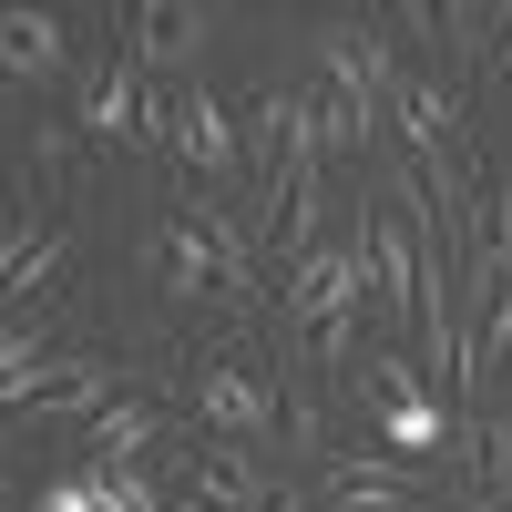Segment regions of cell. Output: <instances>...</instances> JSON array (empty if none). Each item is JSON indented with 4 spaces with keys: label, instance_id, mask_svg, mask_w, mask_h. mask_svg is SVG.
Instances as JSON below:
<instances>
[{
    "label": "cell",
    "instance_id": "cell-1",
    "mask_svg": "<svg viewBox=\"0 0 512 512\" xmlns=\"http://www.w3.org/2000/svg\"><path fill=\"white\" fill-rule=\"evenodd\" d=\"M154 277L175 287L185 308H246V297H256V256L226 226V205L205 195V205H185V216L154 236Z\"/></svg>",
    "mask_w": 512,
    "mask_h": 512
},
{
    "label": "cell",
    "instance_id": "cell-2",
    "mask_svg": "<svg viewBox=\"0 0 512 512\" xmlns=\"http://www.w3.org/2000/svg\"><path fill=\"white\" fill-rule=\"evenodd\" d=\"M318 72H328V93H349V103H369V113H390V103H400L390 41L359 31V21H328V31H318Z\"/></svg>",
    "mask_w": 512,
    "mask_h": 512
},
{
    "label": "cell",
    "instance_id": "cell-3",
    "mask_svg": "<svg viewBox=\"0 0 512 512\" xmlns=\"http://www.w3.org/2000/svg\"><path fill=\"white\" fill-rule=\"evenodd\" d=\"M359 277H369V246H308V256L287 267V318H297V328H318V318H349L359 297H369Z\"/></svg>",
    "mask_w": 512,
    "mask_h": 512
},
{
    "label": "cell",
    "instance_id": "cell-4",
    "mask_svg": "<svg viewBox=\"0 0 512 512\" xmlns=\"http://www.w3.org/2000/svg\"><path fill=\"white\" fill-rule=\"evenodd\" d=\"M328 502H338V512H410V502H420V472L379 461V441H369V451H349V461H328Z\"/></svg>",
    "mask_w": 512,
    "mask_h": 512
},
{
    "label": "cell",
    "instance_id": "cell-5",
    "mask_svg": "<svg viewBox=\"0 0 512 512\" xmlns=\"http://www.w3.org/2000/svg\"><path fill=\"white\" fill-rule=\"evenodd\" d=\"M205 52V11L195 0H144L134 11V41H123V62H144V72H175Z\"/></svg>",
    "mask_w": 512,
    "mask_h": 512
},
{
    "label": "cell",
    "instance_id": "cell-6",
    "mask_svg": "<svg viewBox=\"0 0 512 512\" xmlns=\"http://www.w3.org/2000/svg\"><path fill=\"white\" fill-rule=\"evenodd\" d=\"M195 410L216 420V431H236V441H256V431L277 420L267 379H246V369H195Z\"/></svg>",
    "mask_w": 512,
    "mask_h": 512
},
{
    "label": "cell",
    "instance_id": "cell-7",
    "mask_svg": "<svg viewBox=\"0 0 512 512\" xmlns=\"http://www.w3.org/2000/svg\"><path fill=\"white\" fill-rule=\"evenodd\" d=\"M72 52H62V21L52 11H11V21H0V72H11V82H52Z\"/></svg>",
    "mask_w": 512,
    "mask_h": 512
},
{
    "label": "cell",
    "instance_id": "cell-8",
    "mask_svg": "<svg viewBox=\"0 0 512 512\" xmlns=\"http://www.w3.org/2000/svg\"><path fill=\"white\" fill-rule=\"evenodd\" d=\"M175 154L195 164V175H226V164H236V123H226L216 93H185L175 103Z\"/></svg>",
    "mask_w": 512,
    "mask_h": 512
},
{
    "label": "cell",
    "instance_id": "cell-9",
    "mask_svg": "<svg viewBox=\"0 0 512 512\" xmlns=\"http://www.w3.org/2000/svg\"><path fill=\"white\" fill-rule=\"evenodd\" d=\"M154 441H164V410H154V400H113V410L93 420V461H103V472H134Z\"/></svg>",
    "mask_w": 512,
    "mask_h": 512
},
{
    "label": "cell",
    "instance_id": "cell-10",
    "mask_svg": "<svg viewBox=\"0 0 512 512\" xmlns=\"http://www.w3.org/2000/svg\"><path fill=\"white\" fill-rule=\"evenodd\" d=\"M41 390H52V379H41V318L21 308V318H11V338H0V400L31 410Z\"/></svg>",
    "mask_w": 512,
    "mask_h": 512
},
{
    "label": "cell",
    "instance_id": "cell-11",
    "mask_svg": "<svg viewBox=\"0 0 512 512\" xmlns=\"http://www.w3.org/2000/svg\"><path fill=\"white\" fill-rule=\"evenodd\" d=\"M113 410V369L103 359H72L52 390H41V420H103Z\"/></svg>",
    "mask_w": 512,
    "mask_h": 512
},
{
    "label": "cell",
    "instance_id": "cell-12",
    "mask_svg": "<svg viewBox=\"0 0 512 512\" xmlns=\"http://www.w3.org/2000/svg\"><path fill=\"white\" fill-rule=\"evenodd\" d=\"M461 472L512 492V420H472V431H461Z\"/></svg>",
    "mask_w": 512,
    "mask_h": 512
},
{
    "label": "cell",
    "instance_id": "cell-13",
    "mask_svg": "<svg viewBox=\"0 0 512 512\" xmlns=\"http://www.w3.org/2000/svg\"><path fill=\"white\" fill-rule=\"evenodd\" d=\"M379 441H390V451H431V441H451V410H431V400H390V410H379Z\"/></svg>",
    "mask_w": 512,
    "mask_h": 512
},
{
    "label": "cell",
    "instance_id": "cell-14",
    "mask_svg": "<svg viewBox=\"0 0 512 512\" xmlns=\"http://www.w3.org/2000/svg\"><path fill=\"white\" fill-rule=\"evenodd\" d=\"M93 472H103V461H93ZM103 512H164L154 482H144V461H134V472H103Z\"/></svg>",
    "mask_w": 512,
    "mask_h": 512
},
{
    "label": "cell",
    "instance_id": "cell-15",
    "mask_svg": "<svg viewBox=\"0 0 512 512\" xmlns=\"http://www.w3.org/2000/svg\"><path fill=\"white\" fill-rule=\"evenodd\" d=\"M41 512H103V472H62L41 492Z\"/></svg>",
    "mask_w": 512,
    "mask_h": 512
},
{
    "label": "cell",
    "instance_id": "cell-16",
    "mask_svg": "<svg viewBox=\"0 0 512 512\" xmlns=\"http://www.w3.org/2000/svg\"><path fill=\"white\" fill-rule=\"evenodd\" d=\"M308 349H318V359L338 369V359H349V349H359V308H349V318H318V328H308Z\"/></svg>",
    "mask_w": 512,
    "mask_h": 512
},
{
    "label": "cell",
    "instance_id": "cell-17",
    "mask_svg": "<svg viewBox=\"0 0 512 512\" xmlns=\"http://www.w3.org/2000/svg\"><path fill=\"white\" fill-rule=\"evenodd\" d=\"M482 256H492V277L512 287V195H492V246H482Z\"/></svg>",
    "mask_w": 512,
    "mask_h": 512
},
{
    "label": "cell",
    "instance_id": "cell-18",
    "mask_svg": "<svg viewBox=\"0 0 512 512\" xmlns=\"http://www.w3.org/2000/svg\"><path fill=\"white\" fill-rule=\"evenodd\" d=\"M31 154H41V175H62V164H72V134H62V123H41V134H31Z\"/></svg>",
    "mask_w": 512,
    "mask_h": 512
},
{
    "label": "cell",
    "instance_id": "cell-19",
    "mask_svg": "<svg viewBox=\"0 0 512 512\" xmlns=\"http://www.w3.org/2000/svg\"><path fill=\"white\" fill-rule=\"evenodd\" d=\"M492 31H502V41H492V72H502V62H512V11H492Z\"/></svg>",
    "mask_w": 512,
    "mask_h": 512
}]
</instances>
